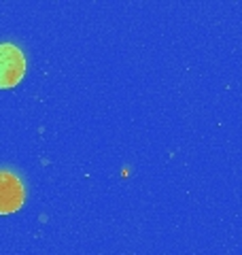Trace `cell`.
Instances as JSON below:
<instances>
[{"instance_id": "1", "label": "cell", "mask_w": 242, "mask_h": 255, "mask_svg": "<svg viewBox=\"0 0 242 255\" xmlns=\"http://www.w3.org/2000/svg\"><path fill=\"white\" fill-rule=\"evenodd\" d=\"M26 75V55L13 43H0V90L17 85Z\"/></svg>"}, {"instance_id": "2", "label": "cell", "mask_w": 242, "mask_h": 255, "mask_svg": "<svg viewBox=\"0 0 242 255\" xmlns=\"http://www.w3.org/2000/svg\"><path fill=\"white\" fill-rule=\"evenodd\" d=\"M26 189L17 174L0 170V215H11L23 206Z\"/></svg>"}]
</instances>
